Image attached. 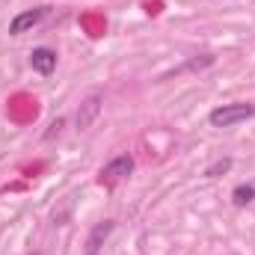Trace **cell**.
<instances>
[{"label":"cell","mask_w":255,"mask_h":255,"mask_svg":"<svg viewBox=\"0 0 255 255\" xmlns=\"http://www.w3.org/2000/svg\"><path fill=\"white\" fill-rule=\"evenodd\" d=\"M247 119H255V104H223V107H217V110H211V116H208V122L214 128H235L241 125V122H247Z\"/></svg>","instance_id":"1"},{"label":"cell","mask_w":255,"mask_h":255,"mask_svg":"<svg viewBox=\"0 0 255 255\" xmlns=\"http://www.w3.org/2000/svg\"><path fill=\"white\" fill-rule=\"evenodd\" d=\"M45 6H36V9H27V12H18L12 21H9V36H21V33H27V30H33L42 18H45Z\"/></svg>","instance_id":"2"},{"label":"cell","mask_w":255,"mask_h":255,"mask_svg":"<svg viewBox=\"0 0 255 255\" xmlns=\"http://www.w3.org/2000/svg\"><path fill=\"white\" fill-rule=\"evenodd\" d=\"M130 172H133V157L130 154H119L101 169V181H119V178H125Z\"/></svg>","instance_id":"3"},{"label":"cell","mask_w":255,"mask_h":255,"mask_svg":"<svg viewBox=\"0 0 255 255\" xmlns=\"http://www.w3.org/2000/svg\"><path fill=\"white\" fill-rule=\"evenodd\" d=\"M98 113H101V95H89V98L80 104V110H77V128L86 130V128L95 122Z\"/></svg>","instance_id":"4"},{"label":"cell","mask_w":255,"mask_h":255,"mask_svg":"<svg viewBox=\"0 0 255 255\" xmlns=\"http://www.w3.org/2000/svg\"><path fill=\"white\" fill-rule=\"evenodd\" d=\"M30 65H33V71H39V74H51V71L57 68V54H54L51 48H36V51L30 54Z\"/></svg>","instance_id":"5"},{"label":"cell","mask_w":255,"mask_h":255,"mask_svg":"<svg viewBox=\"0 0 255 255\" xmlns=\"http://www.w3.org/2000/svg\"><path fill=\"white\" fill-rule=\"evenodd\" d=\"M110 232H113V223H110V220L98 223V226L92 229L89 241H86V255H98V253H101V247H104V241L110 238Z\"/></svg>","instance_id":"6"},{"label":"cell","mask_w":255,"mask_h":255,"mask_svg":"<svg viewBox=\"0 0 255 255\" xmlns=\"http://www.w3.org/2000/svg\"><path fill=\"white\" fill-rule=\"evenodd\" d=\"M253 199H255V184H238V187L232 190V202H235L238 208H247Z\"/></svg>","instance_id":"7"},{"label":"cell","mask_w":255,"mask_h":255,"mask_svg":"<svg viewBox=\"0 0 255 255\" xmlns=\"http://www.w3.org/2000/svg\"><path fill=\"white\" fill-rule=\"evenodd\" d=\"M232 169V157H223V160H217V163H211L208 169H205V178H220V175H226Z\"/></svg>","instance_id":"8"}]
</instances>
